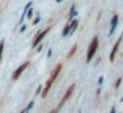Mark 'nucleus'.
I'll return each instance as SVG.
<instances>
[{
    "label": "nucleus",
    "mask_w": 123,
    "mask_h": 113,
    "mask_svg": "<svg viewBox=\"0 0 123 113\" xmlns=\"http://www.w3.org/2000/svg\"><path fill=\"white\" fill-rule=\"evenodd\" d=\"M61 68H62V65H57V66H56V68H54V70L52 71L50 78H49V80L46 81L45 88H44V91H43V96H44V97H45V96H46V93L49 92V89H50V86L53 84V81L56 80L57 76H58V74H60V71H61Z\"/></svg>",
    "instance_id": "nucleus-1"
},
{
    "label": "nucleus",
    "mask_w": 123,
    "mask_h": 113,
    "mask_svg": "<svg viewBox=\"0 0 123 113\" xmlns=\"http://www.w3.org/2000/svg\"><path fill=\"white\" fill-rule=\"evenodd\" d=\"M120 101H123V96H122V99H120Z\"/></svg>",
    "instance_id": "nucleus-19"
},
{
    "label": "nucleus",
    "mask_w": 123,
    "mask_h": 113,
    "mask_svg": "<svg viewBox=\"0 0 123 113\" xmlns=\"http://www.w3.org/2000/svg\"><path fill=\"white\" fill-rule=\"evenodd\" d=\"M102 81H103V78H102V76H101V78H99V80H98V84H99V86H101V84H102Z\"/></svg>",
    "instance_id": "nucleus-15"
},
{
    "label": "nucleus",
    "mask_w": 123,
    "mask_h": 113,
    "mask_svg": "<svg viewBox=\"0 0 123 113\" xmlns=\"http://www.w3.org/2000/svg\"><path fill=\"white\" fill-rule=\"evenodd\" d=\"M60 1H62V0H57V3H60Z\"/></svg>",
    "instance_id": "nucleus-18"
},
{
    "label": "nucleus",
    "mask_w": 123,
    "mask_h": 113,
    "mask_svg": "<svg viewBox=\"0 0 123 113\" xmlns=\"http://www.w3.org/2000/svg\"><path fill=\"white\" fill-rule=\"evenodd\" d=\"M3 50H4V41L0 42V62H1V58H3Z\"/></svg>",
    "instance_id": "nucleus-10"
},
{
    "label": "nucleus",
    "mask_w": 123,
    "mask_h": 113,
    "mask_svg": "<svg viewBox=\"0 0 123 113\" xmlns=\"http://www.w3.org/2000/svg\"><path fill=\"white\" fill-rule=\"evenodd\" d=\"M122 38L123 37L120 36L119 38H118V41L115 42V45H114V47H112V50H111V53H110V62H114V59H115V54H117V51H118V47H119V45H120V42H122Z\"/></svg>",
    "instance_id": "nucleus-5"
},
{
    "label": "nucleus",
    "mask_w": 123,
    "mask_h": 113,
    "mask_svg": "<svg viewBox=\"0 0 123 113\" xmlns=\"http://www.w3.org/2000/svg\"><path fill=\"white\" fill-rule=\"evenodd\" d=\"M118 20H119V16L118 15H114L111 18V28H110V32H109V36H112L117 29V25H118Z\"/></svg>",
    "instance_id": "nucleus-6"
},
{
    "label": "nucleus",
    "mask_w": 123,
    "mask_h": 113,
    "mask_svg": "<svg viewBox=\"0 0 123 113\" xmlns=\"http://www.w3.org/2000/svg\"><path fill=\"white\" fill-rule=\"evenodd\" d=\"M75 50H77V45H74V46L72 47V50H70V51H69V54H68V58L73 57V54L75 53Z\"/></svg>",
    "instance_id": "nucleus-11"
},
{
    "label": "nucleus",
    "mask_w": 123,
    "mask_h": 113,
    "mask_svg": "<svg viewBox=\"0 0 123 113\" xmlns=\"http://www.w3.org/2000/svg\"><path fill=\"white\" fill-rule=\"evenodd\" d=\"M69 33H70V24H69V25H66V26H65L64 32H62V36H64V37H66Z\"/></svg>",
    "instance_id": "nucleus-9"
},
{
    "label": "nucleus",
    "mask_w": 123,
    "mask_h": 113,
    "mask_svg": "<svg viewBox=\"0 0 123 113\" xmlns=\"http://www.w3.org/2000/svg\"><path fill=\"white\" fill-rule=\"evenodd\" d=\"M120 83H122V78H118V80H117V83H115V88H119V86H120Z\"/></svg>",
    "instance_id": "nucleus-12"
},
{
    "label": "nucleus",
    "mask_w": 123,
    "mask_h": 113,
    "mask_svg": "<svg viewBox=\"0 0 123 113\" xmlns=\"http://www.w3.org/2000/svg\"><path fill=\"white\" fill-rule=\"evenodd\" d=\"M21 113H25V110H23V112H21Z\"/></svg>",
    "instance_id": "nucleus-20"
},
{
    "label": "nucleus",
    "mask_w": 123,
    "mask_h": 113,
    "mask_svg": "<svg viewBox=\"0 0 123 113\" xmlns=\"http://www.w3.org/2000/svg\"><path fill=\"white\" fill-rule=\"evenodd\" d=\"M98 45H99V41H98V37H94L93 41H91L90 46H89V50H87V57H86V62H90L93 59L94 54H95L97 49H98Z\"/></svg>",
    "instance_id": "nucleus-2"
},
{
    "label": "nucleus",
    "mask_w": 123,
    "mask_h": 113,
    "mask_svg": "<svg viewBox=\"0 0 123 113\" xmlns=\"http://www.w3.org/2000/svg\"><path fill=\"white\" fill-rule=\"evenodd\" d=\"M77 15V12H75V7L73 5L72 7V9H70V15H69V20H73V17Z\"/></svg>",
    "instance_id": "nucleus-8"
},
{
    "label": "nucleus",
    "mask_w": 123,
    "mask_h": 113,
    "mask_svg": "<svg viewBox=\"0 0 123 113\" xmlns=\"http://www.w3.org/2000/svg\"><path fill=\"white\" fill-rule=\"evenodd\" d=\"M110 113H115V107L111 108V112H110Z\"/></svg>",
    "instance_id": "nucleus-16"
},
{
    "label": "nucleus",
    "mask_w": 123,
    "mask_h": 113,
    "mask_svg": "<svg viewBox=\"0 0 123 113\" xmlns=\"http://www.w3.org/2000/svg\"><path fill=\"white\" fill-rule=\"evenodd\" d=\"M50 113H57V109H54V110H52Z\"/></svg>",
    "instance_id": "nucleus-17"
},
{
    "label": "nucleus",
    "mask_w": 123,
    "mask_h": 113,
    "mask_svg": "<svg viewBox=\"0 0 123 113\" xmlns=\"http://www.w3.org/2000/svg\"><path fill=\"white\" fill-rule=\"evenodd\" d=\"M48 32H49V28H48V29H46V30H44V32H43V33H40V34H38V37H37V38H36V39H35V41H33V46H36V45H37V43H38V42H40V41H41V39H43V38H44V37H45V36H46V33H48Z\"/></svg>",
    "instance_id": "nucleus-7"
},
{
    "label": "nucleus",
    "mask_w": 123,
    "mask_h": 113,
    "mask_svg": "<svg viewBox=\"0 0 123 113\" xmlns=\"http://www.w3.org/2000/svg\"><path fill=\"white\" fill-rule=\"evenodd\" d=\"M32 107H33V101H31L29 104H28V107H27V109H25V112L28 113V112H29V110H31V108H32Z\"/></svg>",
    "instance_id": "nucleus-13"
},
{
    "label": "nucleus",
    "mask_w": 123,
    "mask_h": 113,
    "mask_svg": "<svg viewBox=\"0 0 123 113\" xmlns=\"http://www.w3.org/2000/svg\"><path fill=\"white\" fill-rule=\"evenodd\" d=\"M27 13H28V15H27L28 17H32V16H33V11H32V9H29V11H28Z\"/></svg>",
    "instance_id": "nucleus-14"
},
{
    "label": "nucleus",
    "mask_w": 123,
    "mask_h": 113,
    "mask_svg": "<svg viewBox=\"0 0 123 113\" xmlns=\"http://www.w3.org/2000/svg\"><path fill=\"white\" fill-rule=\"evenodd\" d=\"M74 88H75V86L74 84H72V86L69 87V88H68V91L65 92V95H64V97H62V100H61V102H60V105H58V108H56L57 109V112H58L60 109H61L62 108V105L65 104V102L68 101V100L70 99V96H72V93H73V91H74Z\"/></svg>",
    "instance_id": "nucleus-3"
},
{
    "label": "nucleus",
    "mask_w": 123,
    "mask_h": 113,
    "mask_svg": "<svg viewBox=\"0 0 123 113\" xmlns=\"http://www.w3.org/2000/svg\"><path fill=\"white\" fill-rule=\"evenodd\" d=\"M28 66H29V62H25V63H23V65L20 66V67L17 68V70L15 71L13 74H12V79H13V80H16V79H19V76L21 75V72H23V71H24L27 67H28Z\"/></svg>",
    "instance_id": "nucleus-4"
}]
</instances>
